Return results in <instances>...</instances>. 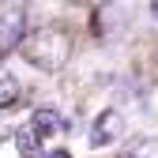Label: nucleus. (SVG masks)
<instances>
[{
    "instance_id": "4",
    "label": "nucleus",
    "mask_w": 158,
    "mask_h": 158,
    "mask_svg": "<svg viewBox=\"0 0 158 158\" xmlns=\"http://www.w3.org/2000/svg\"><path fill=\"white\" fill-rule=\"evenodd\" d=\"M64 128H68V121H64L56 109H49V106H42V109H34V113H30V132L38 135V139L64 135Z\"/></svg>"
},
{
    "instance_id": "6",
    "label": "nucleus",
    "mask_w": 158,
    "mask_h": 158,
    "mask_svg": "<svg viewBox=\"0 0 158 158\" xmlns=\"http://www.w3.org/2000/svg\"><path fill=\"white\" fill-rule=\"evenodd\" d=\"M15 98H19V83H15V75H11V72H0V109H8Z\"/></svg>"
},
{
    "instance_id": "1",
    "label": "nucleus",
    "mask_w": 158,
    "mask_h": 158,
    "mask_svg": "<svg viewBox=\"0 0 158 158\" xmlns=\"http://www.w3.org/2000/svg\"><path fill=\"white\" fill-rule=\"evenodd\" d=\"M19 53L27 56V64L42 68V72H60L72 60V38L60 27H42V30L27 34V42H23Z\"/></svg>"
},
{
    "instance_id": "8",
    "label": "nucleus",
    "mask_w": 158,
    "mask_h": 158,
    "mask_svg": "<svg viewBox=\"0 0 158 158\" xmlns=\"http://www.w3.org/2000/svg\"><path fill=\"white\" fill-rule=\"evenodd\" d=\"M151 15H154V19H158V0H154V4H151Z\"/></svg>"
},
{
    "instance_id": "3",
    "label": "nucleus",
    "mask_w": 158,
    "mask_h": 158,
    "mask_svg": "<svg viewBox=\"0 0 158 158\" xmlns=\"http://www.w3.org/2000/svg\"><path fill=\"white\" fill-rule=\"evenodd\" d=\"M121 135H124V117L117 109H106V113H98V121L90 128V147H109Z\"/></svg>"
},
{
    "instance_id": "7",
    "label": "nucleus",
    "mask_w": 158,
    "mask_h": 158,
    "mask_svg": "<svg viewBox=\"0 0 158 158\" xmlns=\"http://www.w3.org/2000/svg\"><path fill=\"white\" fill-rule=\"evenodd\" d=\"M42 158H72V154H68V151H64V147H56V151H45V154H42Z\"/></svg>"
},
{
    "instance_id": "5",
    "label": "nucleus",
    "mask_w": 158,
    "mask_h": 158,
    "mask_svg": "<svg viewBox=\"0 0 158 158\" xmlns=\"http://www.w3.org/2000/svg\"><path fill=\"white\" fill-rule=\"evenodd\" d=\"M38 147H42V139L30 132V124H23V128L15 132V151L23 154V158H34V154H38Z\"/></svg>"
},
{
    "instance_id": "2",
    "label": "nucleus",
    "mask_w": 158,
    "mask_h": 158,
    "mask_svg": "<svg viewBox=\"0 0 158 158\" xmlns=\"http://www.w3.org/2000/svg\"><path fill=\"white\" fill-rule=\"evenodd\" d=\"M27 42V8H4L0 11V53L23 49Z\"/></svg>"
}]
</instances>
